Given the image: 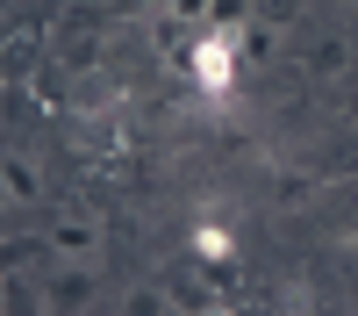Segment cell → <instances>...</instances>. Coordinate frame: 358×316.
I'll list each match as a JSON object with an SVG mask.
<instances>
[{
	"label": "cell",
	"mask_w": 358,
	"mask_h": 316,
	"mask_svg": "<svg viewBox=\"0 0 358 316\" xmlns=\"http://www.w3.org/2000/svg\"><path fill=\"white\" fill-rule=\"evenodd\" d=\"M194 86L215 94V101L236 86V36H229V29H201V36H194Z\"/></svg>",
	"instance_id": "1"
},
{
	"label": "cell",
	"mask_w": 358,
	"mask_h": 316,
	"mask_svg": "<svg viewBox=\"0 0 358 316\" xmlns=\"http://www.w3.org/2000/svg\"><path fill=\"white\" fill-rule=\"evenodd\" d=\"M43 309H101V273H94V259H65L50 280H43Z\"/></svg>",
	"instance_id": "2"
},
{
	"label": "cell",
	"mask_w": 358,
	"mask_h": 316,
	"mask_svg": "<svg viewBox=\"0 0 358 316\" xmlns=\"http://www.w3.org/2000/svg\"><path fill=\"white\" fill-rule=\"evenodd\" d=\"M50 252L57 259H94L101 252V223L94 216H57L50 223Z\"/></svg>",
	"instance_id": "3"
},
{
	"label": "cell",
	"mask_w": 358,
	"mask_h": 316,
	"mask_svg": "<svg viewBox=\"0 0 358 316\" xmlns=\"http://www.w3.org/2000/svg\"><path fill=\"white\" fill-rule=\"evenodd\" d=\"M29 201H36V172H29V158H8V216H22Z\"/></svg>",
	"instance_id": "4"
},
{
	"label": "cell",
	"mask_w": 358,
	"mask_h": 316,
	"mask_svg": "<svg viewBox=\"0 0 358 316\" xmlns=\"http://www.w3.org/2000/svg\"><path fill=\"white\" fill-rule=\"evenodd\" d=\"M308 65H315V79H337V72L351 65V43H337V36H330V43H315V50H308Z\"/></svg>",
	"instance_id": "5"
},
{
	"label": "cell",
	"mask_w": 358,
	"mask_h": 316,
	"mask_svg": "<svg viewBox=\"0 0 358 316\" xmlns=\"http://www.w3.org/2000/svg\"><path fill=\"white\" fill-rule=\"evenodd\" d=\"M165 15L187 22V29H208V22H215V0H165Z\"/></svg>",
	"instance_id": "6"
},
{
	"label": "cell",
	"mask_w": 358,
	"mask_h": 316,
	"mask_svg": "<svg viewBox=\"0 0 358 316\" xmlns=\"http://www.w3.org/2000/svg\"><path fill=\"white\" fill-rule=\"evenodd\" d=\"M208 29H229V36L251 29V0H215V22H208Z\"/></svg>",
	"instance_id": "7"
},
{
	"label": "cell",
	"mask_w": 358,
	"mask_h": 316,
	"mask_svg": "<svg viewBox=\"0 0 358 316\" xmlns=\"http://www.w3.org/2000/svg\"><path fill=\"white\" fill-rule=\"evenodd\" d=\"M194 245H201L208 259H229V238H222V230H201V238H194Z\"/></svg>",
	"instance_id": "8"
},
{
	"label": "cell",
	"mask_w": 358,
	"mask_h": 316,
	"mask_svg": "<svg viewBox=\"0 0 358 316\" xmlns=\"http://www.w3.org/2000/svg\"><path fill=\"white\" fill-rule=\"evenodd\" d=\"M337 8H358V0H337Z\"/></svg>",
	"instance_id": "9"
}]
</instances>
